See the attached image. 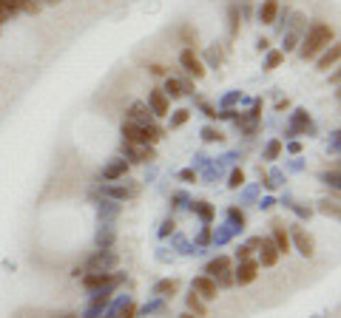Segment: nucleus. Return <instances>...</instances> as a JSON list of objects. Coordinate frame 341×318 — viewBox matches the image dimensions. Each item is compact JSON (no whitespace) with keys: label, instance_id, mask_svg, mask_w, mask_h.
<instances>
[{"label":"nucleus","instance_id":"nucleus-26","mask_svg":"<svg viewBox=\"0 0 341 318\" xmlns=\"http://www.w3.org/2000/svg\"><path fill=\"white\" fill-rule=\"evenodd\" d=\"M242 182H244V173H242V171H233V173H231V188H239Z\"/></svg>","mask_w":341,"mask_h":318},{"label":"nucleus","instance_id":"nucleus-12","mask_svg":"<svg viewBox=\"0 0 341 318\" xmlns=\"http://www.w3.org/2000/svg\"><path fill=\"white\" fill-rule=\"evenodd\" d=\"M12 12H26V14H37L40 12V3L37 0H6Z\"/></svg>","mask_w":341,"mask_h":318},{"label":"nucleus","instance_id":"nucleus-32","mask_svg":"<svg viewBox=\"0 0 341 318\" xmlns=\"http://www.w3.org/2000/svg\"><path fill=\"white\" fill-rule=\"evenodd\" d=\"M46 3H60V0H46Z\"/></svg>","mask_w":341,"mask_h":318},{"label":"nucleus","instance_id":"nucleus-14","mask_svg":"<svg viewBox=\"0 0 341 318\" xmlns=\"http://www.w3.org/2000/svg\"><path fill=\"white\" fill-rule=\"evenodd\" d=\"M207 273H211V275H219V279H222V275H228V273H231V259L219 256L216 262L207 264Z\"/></svg>","mask_w":341,"mask_h":318},{"label":"nucleus","instance_id":"nucleus-23","mask_svg":"<svg viewBox=\"0 0 341 318\" xmlns=\"http://www.w3.org/2000/svg\"><path fill=\"white\" fill-rule=\"evenodd\" d=\"M279 151H281V142L273 140V142L268 145V153H264V156H268V159H276V153H279Z\"/></svg>","mask_w":341,"mask_h":318},{"label":"nucleus","instance_id":"nucleus-11","mask_svg":"<svg viewBox=\"0 0 341 318\" xmlns=\"http://www.w3.org/2000/svg\"><path fill=\"white\" fill-rule=\"evenodd\" d=\"M276 14H279V0H264L262 12H259V20H262L264 26H270L276 20Z\"/></svg>","mask_w":341,"mask_h":318},{"label":"nucleus","instance_id":"nucleus-4","mask_svg":"<svg viewBox=\"0 0 341 318\" xmlns=\"http://www.w3.org/2000/svg\"><path fill=\"white\" fill-rule=\"evenodd\" d=\"M179 63H182V66H185V71H191L194 77H205V66H202V63H199V57H196L191 49L179 54Z\"/></svg>","mask_w":341,"mask_h":318},{"label":"nucleus","instance_id":"nucleus-5","mask_svg":"<svg viewBox=\"0 0 341 318\" xmlns=\"http://www.w3.org/2000/svg\"><path fill=\"white\" fill-rule=\"evenodd\" d=\"M259 247H262V264L264 267H273L279 262V250H276L273 239H259Z\"/></svg>","mask_w":341,"mask_h":318},{"label":"nucleus","instance_id":"nucleus-3","mask_svg":"<svg viewBox=\"0 0 341 318\" xmlns=\"http://www.w3.org/2000/svg\"><path fill=\"white\" fill-rule=\"evenodd\" d=\"M194 290H196V295L199 299H216L219 295V287H216V282L213 279H207V275H199V279H194Z\"/></svg>","mask_w":341,"mask_h":318},{"label":"nucleus","instance_id":"nucleus-31","mask_svg":"<svg viewBox=\"0 0 341 318\" xmlns=\"http://www.w3.org/2000/svg\"><path fill=\"white\" fill-rule=\"evenodd\" d=\"M179 318H194V312H185V315H179Z\"/></svg>","mask_w":341,"mask_h":318},{"label":"nucleus","instance_id":"nucleus-2","mask_svg":"<svg viewBox=\"0 0 341 318\" xmlns=\"http://www.w3.org/2000/svg\"><path fill=\"white\" fill-rule=\"evenodd\" d=\"M122 136L128 142H134V145H154V142H159L165 136V131L162 128H142L137 123H125L122 125Z\"/></svg>","mask_w":341,"mask_h":318},{"label":"nucleus","instance_id":"nucleus-7","mask_svg":"<svg viewBox=\"0 0 341 318\" xmlns=\"http://www.w3.org/2000/svg\"><path fill=\"white\" fill-rule=\"evenodd\" d=\"M293 239H296V245H298V250L305 253L307 259L313 256V253H316V245H313V239L307 236L305 230H301V227H293Z\"/></svg>","mask_w":341,"mask_h":318},{"label":"nucleus","instance_id":"nucleus-25","mask_svg":"<svg viewBox=\"0 0 341 318\" xmlns=\"http://www.w3.org/2000/svg\"><path fill=\"white\" fill-rule=\"evenodd\" d=\"M202 136H205L207 142H216V140H222V134H219V131H213V128H205V131H202Z\"/></svg>","mask_w":341,"mask_h":318},{"label":"nucleus","instance_id":"nucleus-13","mask_svg":"<svg viewBox=\"0 0 341 318\" xmlns=\"http://www.w3.org/2000/svg\"><path fill=\"white\" fill-rule=\"evenodd\" d=\"M273 245H276L279 253H290V236H287V230L279 227V225L273 227Z\"/></svg>","mask_w":341,"mask_h":318},{"label":"nucleus","instance_id":"nucleus-17","mask_svg":"<svg viewBox=\"0 0 341 318\" xmlns=\"http://www.w3.org/2000/svg\"><path fill=\"white\" fill-rule=\"evenodd\" d=\"M188 310L191 312H194V315L196 318H205V304H202V301H199V295H188Z\"/></svg>","mask_w":341,"mask_h":318},{"label":"nucleus","instance_id":"nucleus-9","mask_svg":"<svg viewBox=\"0 0 341 318\" xmlns=\"http://www.w3.org/2000/svg\"><path fill=\"white\" fill-rule=\"evenodd\" d=\"M111 282H117V275H111V273H94V275H85V279H83V284L88 290L105 287V284H111Z\"/></svg>","mask_w":341,"mask_h":318},{"label":"nucleus","instance_id":"nucleus-27","mask_svg":"<svg viewBox=\"0 0 341 318\" xmlns=\"http://www.w3.org/2000/svg\"><path fill=\"white\" fill-rule=\"evenodd\" d=\"M324 213H333V216H338V205H335V202H324Z\"/></svg>","mask_w":341,"mask_h":318},{"label":"nucleus","instance_id":"nucleus-29","mask_svg":"<svg viewBox=\"0 0 341 318\" xmlns=\"http://www.w3.org/2000/svg\"><path fill=\"white\" fill-rule=\"evenodd\" d=\"M120 318H134V304H128L125 310H122V315Z\"/></svg>","mask_w":341,"mask_h":318},{"label":"nucleus","instance_id":"nucleus-24","mask_svg":"<svg viewBox=\"0 0 341 318\" xmlns=\"http://www.w3.org/2000/svg\"><path fill=\"white\" fill-rule=\"evenodd\" d=\"M281 60H285V54H281V51H273V54L268 57V68H276Z\"/></svg>","mask_w":341,"mask_h":318},{"label":"nucleus","instance_id":"nucleus-30","mask_svg":"<svg viewBox=\"0 0 341 318\" xmlns=\"http://www.w3.org/2000/svg\"><path fill=\"white\" fill-rule=\"evenodd\" d=\"M239 259H242V262H248V259H250V247H239Z\"/></svg>","mask_w":341,"mask_h":318},{"label":"nucleus","instance_id":"nucleus-10","mask_svg":"<svg viewBox=\"0 0 341 318\" xmlns=\"http://www.w3.org/2000/svg\"><path fill=\"white\" fill-rule=\"evenodd\" d=\"M148 100H151V108H154V114H157V116H165V114H168V100H165V91L154 88Z\"/></svg>","mask_w":341,"mask_h":318},{"label":"nucleus","instance_id":"nucleus-6","mask_svg":"<svg viewBox=\"0 0 341 318\" xmlns=\"http://www.w3.org/2000/svg\"><path fill=\"white\" fill-rule=\"evenodd\" d=\"M259 275V264L256 262H244V264H239V273L233 275V282H239V284H250Z\"/></svg>","mask_w":341,"mask_h":318},{"label":"nucleus","instance_id":"nucleus-28","mask_svg":"<svg viewBox=\"0 0 341 318\" xmlns=\"http://www.w3.org/2000/svg\"><path fill=\"white\" fill-rule=\"evenodd\" d=\"M231 219H233V222H239V225H244V216H242V210H231Z\"/></svg>","mask_w":341,"mask_h":318},{"label":"nucleus","instance_id":"nucleus-8","mask_svg":"<svg viewBox=\"0 0 341 318\" xmlns=\"http://www.w3.org/2000/svg\"><path fill=\"white\" fill-rule=\"evenodd\" d=\"M128 153L134 159H140V162H151V159H157V153H154L151 145H134V142H128Z\"/></svg>","mask_w":341,"mask_h":318},{"label":"nucleus","instance_id":"nucleus-19","mask_svg":"<svg viewBox=\"0 0 341 318\" xmlns=\"http://www.w3.org/2000/svg\"><path fill=\"white\" fill-rule=\"evenodd\" d=\"M168 94H170V97H182V83H177V80H170L168 77Z\"/></svg>","mask_w":341,"mask_h":318},{"label":"nucleus","instance_id":"nucleus-15","mask_svg":"<svg viewBox=\"0 0 341 318\" xmlns=\"http://www.w3.org/2000/svg\"><path fill=\"white\" fill-rule=\"evenodd\" d=\"M125 171H128L125 159H120V162H114V165H111V168H105V173H103V176L108 179V182H114V179H120V176H122V173H125Z\"/></svg>","mask_w":341,"mask_h":318},{"label":"nucleus","instance_id":"nucleus-20","mask_svg":"<svg viewBox=\"0 0 341 318\" xmlns=\"http://www.w3.org/2000/svg\"><path fill=\"white\" fill-rule=\"evenodd\" d=\"M188 116H191V111H177V116L170 120V125H174V128H179V125L188 123Z\"/></svg>","mask_w":341,"mask_h":318},{"label":"nucleus","instance_id":"nucleus-21","mask_svg":"<svg viewBox=\"0 0 341 318\" xmlns=\"http://www.w3.org/2000/svg\"><path fill=\"white\" fill-rule=\"evenodd\" d=\"M12 9H9V3L6 0H0V23H6V20H12Z\"/></svg>","mask_w":341,"mask_h":318},{"label":"nucleus","instance_id":"nucleus-22","mask_svg":"<svg viewBox=\"0 0 341 318\" xmlns=\"http://www.w3.org/2000/svg\"><path fill=\"white\" fill-rule=\"evenodd\" d=\"M196 213H199L202 219H211V216H213V208H207V202H199V205H196Z\"/></svg>","mask_w":341,"mask_h":318},{"label":"nucleus","instance_id":"nucleus-16","mask_svg":"<svg viewBox=\"0 0 341 318\" xmlns=\"http://www.w3.org/2000/svg\"><path fill=\"white\" fill-rule=\"evenodd\" d=\"M338 54H341V49H338V46H330V51H327V54L321 57V60H318V68H321V71H324V68L335 66V60H338Z\"/></svg>","mask_w":341,"mask_h":318},{"label":"nucleus","instance_id":"nucleus-1","mask_svg":"<svg viewBox=\"0 0 341 318\" xmlns=\"http://www.w3.org/2000/svg\"><path fill=\"white\" fill-rule=\"evenodd\" d=\"M333 29H330L327 23H316L310 29V34H307V40H305V46H301V57L305 60H310V57H316L318 51L324 49V46H330L333 43Z\"/></svg>","mask_w":341,"mask_h":318},{"label":"nucleus","instance_id":"nucleus-18","mask_svg":"<svg viewBox=\"0 0 341 318\" xmlns=\"http://www.w3.org/2000/svg\"><path fill=\"white\" fill-rule=\"evenodd\" d=\"M157 293L159 295H174V293H177V282H159L157 284Z\"/></svg>","mask_w":341,"mask_h":318}]
</instances>
